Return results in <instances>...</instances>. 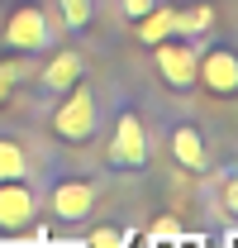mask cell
I'll list each match as a JSON object with an SVG mask.
<instances>
[{"mask_svg":"<svg viewBox=\"0 0 238 248\" xmlns=\"http://www.w3.org/2000/svg\"><path fill=\"white\" fill-rule=\"evenodd\" d=\"M100 95H95V86H90L86 77L72 86V91L58 95V110H53V134H58L62 143H72V148H81V143H95L100 139Z\"/></svg>","mask_w":238,"mask_h":248,"instance_id":"1","label":"cell"},{"mask_svg":"<svg viewBox=\"0 0 238 248\" xmlns=\"http://www.w3.org/2000/svg\"><path fill=\"white\" fill-rule=\"evenodd\" d=\"M148 157H152V143H148V124L138 115V105H119L110 139H105V162L115 172H143Z\"/></svg>","mask_w":238,"mask_h":248,"instance_id":"2","label":"cell"},{"mask_svg":"<svg viewBox=\"0 0 238 248\" xmlns=\"http://www.w3.org/2000/svg\"><path fill=\"white\" fill-rule=\"evenodd\" d=\"M58 19L43 10V5H33V0H24V5H15L10 15H5V29H0V43L10 48V53H29V58H38V53H48V48H58Z\"/></svg>","mask_w":238,"mask_h":248,"instance_id":"3","label":"cell"},{"mask_svg":"<svg viewBox=\"0 0 238 248\" xmlns=\"http://www.w3.org/2000/svg\"><path fill=\"white\" fill-rule=\"evenodd\" d=\"M162 148H167V157H172V167L191 172V177H205L209 167H214V148H209L205 124L191 120V115L167 120V129H162Z\"/></svg>","mask_w":238,"mask_h":248,"instance_id":"4","label":"cell"},{"mask_svg":"<svg viewBox=\"0 0 238 248\" xmlns=\"http://www.w3.org/2000/svg\"><path fill=\"white\" fill-rule=\"evenodd\" d=\"M195 86L214 100H238V48L229 38L205 33V48L195 53Z\"/></svg>","mask_w":238,"mask_h":248,"instance_id":"5","label":"cell"},{"mask_svg":"<svg viewBox=\"0 0 238 248\" xmlns=\"http://www.w3.org/2000/svg\"><path fill=\"white\" fill-rule=\"evenodd\" d=\"M195 53H200V43L181 38V33H167L162 43H152V72H157V81L177 95H191L195 91Z\"/></svg>","mask_w":238,"mask_h":248,"instance_id":"6","label":"cell"},{"mask_svg":"<svg viewBox=\"0 0 238 248\" xmlns=\"http://www.w3.org/2000/svg\"><path fill=\"white\" fill-rule=\"evenodd\" d=\"M95 201H100V186L90 182V177H62V182H53V191H48V210H53L62 224L90 219L95 215Z\"/></svg>","mask_w":238,"mask_h":248,"instance_id":"7","label":"cell"},{"mask_svg":"<svg viewBox=\"0 0 238 248\" xmlns=\"http://www.w3.org/2000/svg\"><path fill=\"white\" fill-rule=\"evenodd\" d=\"M86 77V58L76 48H48V62L33 67V86L43 100H58L62 91H72L76 81Z\"/></svg>","mask_w":238,"mask_h":248,"instance_id":"8","label":"cell"},{"mask_svg":"<svg viewBox=\"0 0 238 248\" xmlns=\"http://www.w3.org/2000/svg\"><path fill=\"white\" fill-rule=\"evenodd\" d=\"M38 215V186L29 177L0 182V234H24Z\"/></svg>","mask_w":238,"mask_h":248,"instance_id":"9","label":"cell"},{"mask_svg":"<svg viewBox=\"0 0 238 248\" xmlns=\"http://www.w3.org/2000/svg\"><path fill=\"white\" fill-rule=\"evenodd\" d=\"M214 29V5L209 0H191V5H177L172 10V33H181V38H205V33Z\"/></svg>","mask_w":238,"mask_h":248,"instance_id":"10","label":"cell"},{"mask_svg":"<svg viewBox=\"0 0 238 248\" xmlns=\"http://www.w3.org/2000/svg\"><path fill=\"white\" fill-rule=\"evenodd\" d=\"M95 0H53V19H58L62 33H86L95 24Z\"/></svg>","mask_w":238,"mask_h":248,"instance_id":"11","label":"cell"},{"mask_svg":"<svg viewBox=\"0 0 238 248\" xmlns=\"http://www.w3.org/2000/svg\"><path fill=\"white\" fill-rule=\"evenodd\" d=\"M33 162H29V143L15 139V134H0V182H19L29 177Z\"/></svg>","mask_w":238,"mask_h":248,"instance_id":"12","label":"cell"},{"mask_svg":"<svg viewBox=\"0 0 238 248\" xmlns=\"http://www.w3.org/2000/svg\"><path fill=\"white\" fill-rule=\"evenodd\" d=\"M172 10H177V5H167V0H162V5H157L152 15H143V19L134 24V29H138V43H143V48L162 43V38L172 33Z\"/></svg>","mask_w":238,"mask_h":248,"instance_id":"13","label":"cell"},{"mask_svg":"<svg viewBox=\"0 0 238 248\" xmlns=\"http://www.w3.org/2000/svg\"><path fill=\"white\" fill-rule=\"evenodd\" d=\"M0 77H5L10 86L33 81V58H29V53H10V48H5V58H0Z\"/></svg>","mask_w":238,"mask_h":248,"instance_id":"14","label":"cell"},{"mask_svg":"<svg viewBox=\"0 0 238 248\" xmlns=\"http://www.w3.org/2000/svg\"><path fill=\"white\" fill-rule=\"evenodd\" d=\"M219 215L238 224V167H224L219 172Z\"/></svg>","mask_w":238,"mask_h":248,"instance_id":"15","label":"cell"},{"mask_svg":"<svg viewBox=\"0 0 238 248\" xmlns=\"http://www.w3.org/2000/svg\"><path fill=\"white\" fill-rule=\"evenodd\" d=\"M124 244H129V234L119 224H95V234H90V248H124Z\"/></svg>","mask_w":238,"mask_h":248,"instance_id":"16","label":"cell"},{"mask_svg":"<svg viewBox=\"0 0 238 248\" xmlns=\"http://www.w3.org/2000/svg\"><path fill=\"white\" fill-rule=\"evenodd\" d=\"M157 5H162V0H115V10L129 19V24H138L143 15H152V10H157Z\"/></svg>","mask_w":238,"mask_h":248,"instance_id":"17","label":"cell"},{"mask_svg":"<svg viewBox=\"0 0 238 248\" xmlns=\"http://www.w3.org/2000/svg\"><path fill=\"white\" fill-rule=\"evenodd\" d=\"M152 234H157V239H172V234H177V224H172V219L162 215V219H157V229H152Z\"/></svg>","mask_w":238,"mask_h":248,"instance_id":"18","label":"cell"},{"mask_svg":"<svg viewBox=\"0 0 238 248\" xmlns=\"http://www.w3.org/2000/svg\"><path fill=\"white\" fill-rule=\"evenodd\" d=\"M10 95H15V86H10V81L0 77V105H10Z\"/></svg>","mask_w":238,"mask_h":248,"instance_id":"19","label":"cell"}]
</instances>
